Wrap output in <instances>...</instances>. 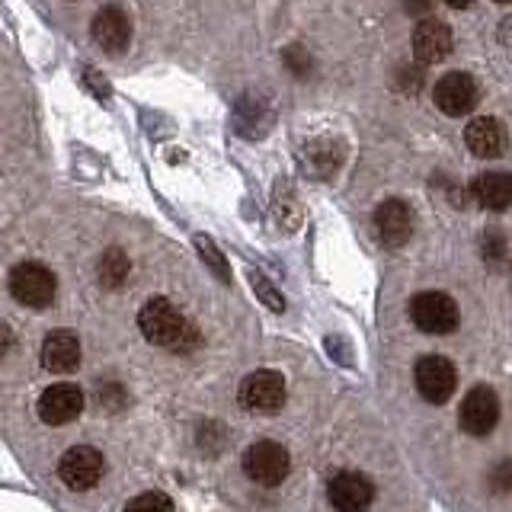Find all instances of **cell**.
<instances>
[{"label": "cell", "mask_w": 512, "mask_h": 512, "mask_svg": "<svg viewBox=\"0 0 512 512\" xmlns=\"http://www.w3.org/2000/svg\"><path fill=\"white\" fill-rule=\"evenodd\" d=\"M138 327L144 340L154 346H164L173 352H189L199 343V333L192 330L189 320L173 308L167 298H151L138 314Z\"/></svg>", "instance_id": "obj_1"}, {"label": "cell", "mask_w": 512, "mask_h": 512, "mask_svg": "<svg viewBox=\"0 0 512 512\" xmlns=\"http://www.w3.org/2000/svg\"><path fill=\"white\" fill-rule=\"evenodd\" d=\"M55 272L42 263H20L10 269V295L26 308H48L55 301Z\"/></svg>", "instance_id": "obj_2"}, {"label": "cell", "mask_w": 512, "mask_h": 512, "mask_svg": "<svg viewBox=\"0 0 512 512\" xmlns=\"http://www.w3.org/2000/svg\"><path fill=\"white\" fill-rule=\"evenodd\" d=\"M410 317L423 333L445 336L458 327V304L445 292H420L410 301Z\"/></svg>", "instance_id": "obj_3"}, {"label": "cell", "mask_w": 512, "mask_h": 512, "mask_svg": "<svg viewBox=\"0 0 512 512\" xmlns=\"http://www.w3.org/2000/svg\"><path fill=\"white\" fill-rule=\"evenodd\" d=\"M292 458L279 442H253L244 452V474L260 487H279L288 477Z\"/></svg>", "instance_id": "obj_4"}, {"label": "cell", "mask_w": 512, "mask_h": 512, "mask_svg": "<svg viewBox=\"0 0 512 512\" xmlns=\"http://www.w3.org/2000/svg\"><path fill=\"white\" fill-rule=\"evenodd\" d=\"M240 407H247L253 413H276L285 404V378L272 368H260V372H250L240 381L237 391Z\"/></svg>", "instance_id": "obj_5"}, {"label": "cell", "mask_w": 512, "mask_h": 512, "mask_svg": "<svg viewBox=\"0 0 512 512\" xmlns=\"http://www.w3.org/2000/svg\"><path fill=\"white\" fill-rule=\"evenodd\" d=\"M432 100H436V106L445 112V116L461 119V116H468V112H474V106L480 100V87H477V80L471 74L448 71V74H442L436 80Z\"/></svg>", "instance_id": "obj_6"}, {"label": "cell", "mask_w": 512, "mask_h": 512, "mask_svg": "<svg viewBox=\"0 0 512 512\" xmlns=\"http://www.w3.org/2000/svg\"><path fill=\"white\" fill-rule=\"evenodd\" d=\"M496 420H500V400H496V391L487 388V384H477L461 400L458 410V423L468 436H490Z\"/></svg>", "instance_id": "obj_7"}, {"label": "cell", "mask_w": 512, "mask_h": 512, "mask_svg": "<svg viewBox=\"0 0 512 512\" xmlns=\"http://www.w3.org/2000/svg\"><path fill=\"white\" fill-rule=\"evenodd\" d=\"M413 378H416V391H420L429 404H445L458 388V372L445 356H423L416 362Z\"/></svg>", "instance_id": "obj_8"}, {"label": "cell", "mask_w": 512, "mask_h": 512, "mask_svg": "<svg viewBox=\"0 0 512 512\" xmlns=\"http://www.w3.org/2000/svg\"><path fill=\"white\" fill-rule=\"evenodd\" d=\"M58 477L71 490H93L103 477V455L90 445H74L61 455Z\"/></svg>", "instance_id": "obj_9"}, {"label": "cell", "mask_w": 512, "mask_h": 512, "mask_svg": "<svg viewBox=\"0 0 512 512\" xmlns=\"http://www.w3.org/2000/svg\"><path fill=\"white\" fill-rule=\"evenodd\" d=\"M80 413H84V391H80L77 384H68V381L52 384V388H45L39 397V416L48 426L74 423Z\"/></svg>", "instance_id": "obj_10"}, {"label": "cell", "mask_w": 512, "mask_h": 512, "mask_svg": "<svg viewBox=\"0 0 512 512\" xmlns=\"http://www.w3.org/2000/svg\"><path fill=\"white\" fill-rule=\"evenodd\" d=\"M327 496L336 512H365L375 500V487L372 480L365 474H356V471H343L330 480L327 487Z\"/></svg>", "instance_id": "obj_11"}, {"label": "cell", "mask_w": 512, "mask_h": 512, "mask_svg": "<svg viewBox=\"0 0 512 512\" xmlns=\"http://www.w3.org/2000/svg\"><path fill=\"white\" fill-rule=\"evenodd\" d=\"M452 29L442 20H420L413 29V55L420 64H439L452 55Z\"/></svg>", "instance_id": "obj_12"}, {"label": "cell", "mask_w": 512, "mask_h": 512, "mask_svg": "<svg viewBox=\"0 0 512 512\" xmlns=\"http://www.w3.org/2000/svg\"><path fill=\"white\" fill-rule=\"evenodd\" d=\"M375 231L381 237V244L388 247H404L413 237V212L407 202L388 199L375 208Z\"/></svg>", "instance_id": "obj_13"}, {"label": "cell", "mask_w": 512, "mask_h": 512, "mask_svg": "<svg viewBox=\"0 0 512 512\" xmlns=\"http://www.w3.org/2000/svg\"><path fill=\"white\" fill-rule=\"evenodd\" d=\"M464 144L480 160H493L506 154V128L493 116H477L464 128Z\"/></svg>", "instance_id": "obj_14"}, {"label": "cell", "mask_w": 512, "mask_h": 512, "mask_svg": "<svg viewBox=\"0 0 512 512\" xmlns=\"http://www.w3.org/2000/svg\"><path fill=\"white\" fill-rule=\"evenodd\" d=\"M93 39L106 55H122L128 42H132V23L119 7H103L93 20Z\"/></svg>", "instance_id": "obj_15"}, {"label": "cell", "mask_w": 512, "mask_h": 512, "mask_svg": "<svg viewBox=\"0 0 512 512\" xmlns=\"http://www.w3.org/2000/svg\"><path fill=\"white\" fill-rule=\"evenodd\" d=\"M80 365V343L68 330H52L42 343V368L52 375H68Z\"/></svg>", "instance_id": "obj_16"}, {"label": "cell", "mask_w": 512, "mask_h": 512, "mask_svg": "<svg viewBox=\"0 0 512 512\" xmlns=\"http://www.w3.org/2000/svg\"><path fill=\"white\" fill-rule=\"evenodd\" d=\"M471 196L477 199V205L490 208V212H506L512 205V173L503 170L480 173L471 183Z\"/></svg>", "instance_id": "obj_17"}, {"label": "cell", "mask_w": 512, "mask_h": 512, "mask_svg": "<svg viewBox=\"0 0 512 512\" xmlns=\"http://www.w3.org/2000/svg\"><path fill=\"white\" fill-rule=\"evenodd\" d=\"M125 276H128V256L119 247L106 250L103 263H100V279H103V285L106 288H116V285L125 282Z\"/></svg>", "instance_id": "obj_18"}, {"label": "cell", "mask_w": 512, "mask_h": 512, "mask_svg": "<svg viewBox=\"0 0 512 512\" xmlns=\"http://www.w3.org/2000/svg\"><path fill=\"white\" fill-rule=\"evenodd\" d=\"M122 512H173V503L167 493L148 490V493H138L135 500H128Z\"/></svg>", "instance_id": "obj_19"}, {"label": "cell", "mask_w": 512, "mask_h": 512, "mask_svg": "<svg viewBox=\"0 0 512 512\" xmlns=\"http://www.w3.org/2000/svg\"><path fill=\"white\" fill-rule=\"evenodd\" d=\"M196 247H199V253H202V260H205L208 266H212L215 276L228 282V279H231V272H228V260H224V256L218 253V247L212 244V240H208L205 234H199V237H196Z\"/></svg>", "instance_id": "obj_20"}, {"label": "cell", "mask_w": 512, "mask_h": 512, "mask_svg": "<svg viewBox=\"0 0 512 512\" xmlns=\"http://www.w3.org/2000/svg\"><path fill=\"white\" fill-rule=\"evenodd\" d=\"M253 288H256V295H260L263 298V304H269V308L272 311H285V301H282V295L276 292V288H272L263 276H260V272H253Z\"/></svg>", "instance_id": "obj_21"}, {"label": "cell", "mask_w": 512, "mask_h": 512, "mask_svg": "<svg viewBox=\"0 0 512 512\" xmlns=\"http://www.w3.org/2000/svg\"><path fill=\"white\" fill-rule=\"evenodd\" d=\"M490 484H493L496 493L512 490V461H500V464H496L493 474H490Z\"/></svg>", "instance_id": "obj_22"}, {"label": "cell", "mask_w": 512, "mask_h": 512, "mask_svg": "<svg viewBox=\"0 0 512 512\" xmlns=\"http://www.w3.org/2000/svg\"><path fill=\"white\" fill-rule=\"evenodd\" d=\"M503 247H506V240H503L500 234H496V231H490V234L484 237V253H490L493 260H500V256H503Z\"/></svg>", "instance_id": "obj_23"}, {"label": "cell", "mask_w": 512, "mask_h": 512, "mask_svg": "<svg viewBox=\"0 0 512 512\" xmlns=\"http://www.w3.org/2000/svg\"><path fill=\"white\" fill-rule=\"evenodd\" d=\"M10 349H13V333H10V327L0 324V359H4Z\"/></svg>", "instance_id": "obj_24"}, {"label": "cell", "mask_w": 512, "mask_h": 512, "mask_svg": "<svg viewBox=\"0 0 512 512\" xmlns=\"http://www.w3.org/2000/svg\"><path fill=\"white\" fill-rule=\"evenodd\" d=\"M404 7L410 13H426L429 10V0H404Z\"/></svg>", "instance_id": "obj_25"}, {"label": "cell", "mask_w": 512, "mask_h": 512, "mask_svg": "<svg viewBox=\"0 0 512 512\" xmlns=\"http://www.w3.org/2000/svg\"><path fill=\"white\" fill-rule=\"evenodd\" d=\"M445 4H448V7H455V10H464V7H471L474 0H445Z\"/></svg>", "instance_id": "obj_26"}, {"label": "cell", "mask_w": 512, "mask_h": 512, "mask_svg": "<svg viewBox=\"0 0 512 512\" xmlns=\"http://www.w3.org/2000/svg\"><path fill=\"white\" fill-rule=\"evenodd\" d=\"M496 4H509V0H496Z\"/></svg>", "instance_id": "obj_27"}]
</instances>
